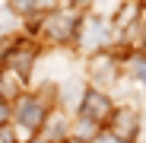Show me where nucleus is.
Listing matches in <instances>:
<instances>
[{
    "instance_id": "obj_1",
    "label": "nucleus",
    "mask_w": 146,
    "mask_h": 143,
    "mask_svg": "<svg viewBox=\"0 0 146 143\" xmlns=\"http://www.w3.org/2000/svg\"><path fill=\"white\" fill-rule=\"evenodd\" d=\"M140 134V118L133 108H114L108 114V137H114L117 143H130Z\"/></svg>"
},
{
    "instance_id": "obj_2",
    "label": "nucleus",
    "mask_w": 146,
    "mask_h": 143,
    "mask_svg": "<svg viewBox=\"0 0 146 143\" xmlns=\"http://www.w3.org/2000/svg\"><path fill=\"white\" fill-rule=\"evenodd\" d=\"M16 118L22 121V127H29V130H38V127H44V121H48V108H44L38 99L26 95V99H19Z\"/></svg>"
},
{
    "instance_id": "obj_3",
    "label": "nucleus",
    "mask_w": 146,
    "mask_h": 143,
    "mask_svg": "<svg viewBox=\"0 0 146 143\" xmlns=\"http://www.w3.org/2000/svg\"><path fill=\"white\" fill-rule=\"evenodd\" d=\"M80 111H83L86 121L102 124V121H108V114H111V102H108V95H102V92H86Z\"/></svg>"
},
{
    "instance_id": "obj_4",
    "label": "nucleus",
    "mask_w": 146,
    "mask_h": 143,
    "mask_svg": "<svg viewBox=\"0 0 146 143\" xmlns=\"http://www.w3.org/2000/svg\"><path fill=\"white\" fill-rule=\"evenodd\" d=\"M73 29H76V16H70V13H51L44 22V32L54 41H67L73 35Z\"/></svg>"
},
{
    "instance_id": "obj_5",
    "label": "nucleus",
    "mask_w": 146,
    "mask_h": 143,
    "mask_svg": "<svg viewBox=\"0 0 146 143\" xmlns=\"http://www.w3.org/2000/svg\"><path fill=\"white\" fill-rule=\"evenodd\" d=\"M35 64V51H32V45H16L7 51V67H13L19 76H29V70Z\"/></svg>"
},
{
    "instance_id": "obj_6",
    "label": "nucleus",
    "mask_w": 146,
    "mask_h": 143,
    "mask_svg": "<svg viewBox=\"0 0 146 143\" xmlns=\"http://www.w3.org/2000/svg\"><path fill=\"white\" fill-rule=\"evenodd\" d=\"M108 41V32H105V22L99 16H89L83 22V48H95V45H102Z\"/></svg>"
},
{
    "instance_id": "obj_7",
    "label": "nucleus",
    "mask_w": 146,
    "mask_h": 143,
    "mask_svg": "<svg viewBox=\"0 0 146 143\" xmlns=\"http://www.w3.org/2000/svg\"><path fill=\"white\" fill-rule=\"evenodd\" d=\"M64 127H67L64 114H54V118H51V124H48V137H51V140H54V137H60V134H64Z\"/></svg>"
},
{
    "instance_id": "obj_8",
    "label": "nucleus",
    "mask_w": 146,
    "mask_h": 143,
    "mask_svg": "<svg viewBox=\"0 0 146 143\" xmlns=\"http://www.w3.org/2000/svg\"><path fill=\"white\" fill-rule=\"evenodd\" d=\"M10 7H13L16 13H32V10L38 7V0H10Z\"/></svg>"
},
{
    "instance_id": "obj_9",
    "label": "nucleus",
    "mask_w": 146,
    "mask_h": 143,
    "mask_svg": "<svg viewBox=\"0 0 146 143\" xmlns=\"http://www.w3.org/2000/svg\"><path fill=\"white\" fill-rule=\"evenodd\" d=\"M7 121H10V105L0 99V124H7Z\"/></svg>"
},
{
    "instance_id": "obj_10",
    "label": "nucleus",
    "mask_w": 146,
    "mask_h": 143,
    "mask_svg": "<svg viewBox=\"0 0 146 143\" xmlns=\"http://www.w3.org/2000/svg\"><path fill=\"white\" fill-rule=\"evenodd\" d=\"M137 76H140V80L146 83V64H137Z\"/></svg>"
},
{
    "instance_id": "obj_11",
    "label": "nucleus",
    "mask_w": 146,
    "mask_h": 143,
    "mask_svg": "<svg viewBox=\"0 0 146 143\" xmlns=\"http://www.w3.org/2000/svg\"><path fill=\"white\" fill-rule=\"evenodd\" d=\"M99 143H117V140H114V137H108V134H105V137H99Z\"/></svg>"
},
{
    "instance_id": "obj_12",
    "label": "nucleus",
    "mask_w": 146,
    "mask_h": 143,
    "mask_svg": "<svg viewBox=\"0 0 146 143\" xmlns=\"http://www.w3.org/2000/svg\"><path fill=\"white\" fill-rule=\"evenodd\" d=\"M67 143H83V140H76V137H73V140H67Z\"/></svg>"
},
{
    "instance_id": "obj_13",
    "label": "nucleus",
    "mask_w": 146,
    "mask_h": 143,
    "mask_svg": "<svg viewBox=\"0 0 146 143\" xmlns=\"http://www.w3.org/2000/svg\"><path fill=\"white\" fill-rule=\"evenodd\" d=\"M143 45H146V26H143Z\"/></svg>"
},
{
    "instance_id": "obj_14",
    "label": "nucleus",
    "mask_w": 146,
    "mask_h": 143,
    "mask_svg": "<svg viewBox=\"0 0 146 143\" xmlns=\"http://www.w3.org/2000/svg\"><path fill=\"white\" fill-rule=\"evenodd\" d=\"M70 3H86V0H70Z\"/></svg>"
},
{
    "instance_id": "obj_15",
    "label": "nucleus",
    "mask_w": 146,
    "mask_h": 143,
    "mask_svg": "<svg viewBox=\"0 0 146 143\" xmlns=\"http://www.w3.org/2000/svg\"><path fill=\"white\" fill-rule=\"evenodd\" d=\"M35 143H51V140H35Z\"/></svg>"
}]
</instances>
